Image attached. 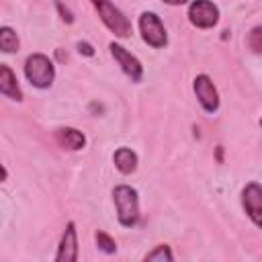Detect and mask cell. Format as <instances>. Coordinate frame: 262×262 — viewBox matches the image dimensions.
Masks as SVG:
<instances>
[{"label": "cell", "instance_id": "6da1fadb", "mask_svg": "<svg viewBox=\"0 0 262 262\" xmlns=\"http://www.w3.org/2000/svg\"><path fill=\"white\" fill-rule=\"evenodd\" d=\"M113 201L117 207V219L123 227H135L139 221V196L129 184H119L113 188Z\"/></svg>", "mask_w": 262, "mask_h": 262}, {"label": "cell", "instance_id": "7a4b0ae2", "mask_svg": "<svg viewBox=\"0 0 262 262\" xmlns=\"http://www.w3.org/2000/svg\"><path fill=\"white\" fill-rule=\"evenodd\" d=\"M25 78L35 88H49L55 80V66L45 53H31L25 59Z\"/></svg>", "mask_w": 262, "mask_h": 262}, {"label": "cell", "instance_id": "3957f363", "mask_svg": "<svg viewBox=\"0 0 262 262\" xmlns=\"http://www.w3.org/2000/svg\"><path fill=\"white\" fill-rule=\"evenodd\" d=\"M94 10L98 12L102 25L115 35V37H129L131 35V23L129 18L111 2V0H90Z\"/></svg>", "mask_w": 262, "mask_h": 262}, {"label": "cell", "instance_id": "277c9868", "mask_svg": "<svg viewBox=\"0 0 262 262\" xmlns=\"http://www.w3.org/2000/svg\"><path fill=\"white\" fill-rule=\"evenodd\" d=\"M139 33H141V39L154 49H162V47L168 45L166 27H164L162 18L156 12L145 10V12L139 14Z\"/></svg>", "mask_w": 262, "mask_h": 262}, {"label": "cell", "instance_id": "5b68a950", "mask_svg": "<svg viewBox=\"0 0 262 262\" xmlns=\"http://www.w3.org/2000/svg\"><path fill=\"white\" fill-rule=\"evenodd\" d=\"M188 20L196 29H213L219 23V8L213 0H192L188 4Z\"/></svg>", "mask_w": 262, "mask_h": 262}, {"label": "cell", "instance_id": "8992f818", "mask_svg": "<svg viewBox=\"0 0 262 262\" xmlns=\"http://www.w3.org/2000/svg\"><path fill=\"white\" fill-rule=\"evenodd\" d=\"M108 49H111V55L115 57V61L119 63V68L123 70V74L131 82H141V78H143V66H141V61L131 51H127L121 43H115L113 41L108 45Z\"/></svg>", "mask_w": 262, "mask_h": 262}, {"label": "cell", "instance_id": "52a82bcc", "mask_svg": "<svg viewBox=\"0 0 262 262\" xmlns=\"http://www.w3.org/2000/svg\"><path fill=\"white\" fill-rule=\"evenodd\" d=\"M192 88H194L196 100H199V104L203 106L205 113H211V115H213V113L219 111V92H217L213 80H211L207 74H199V76L194 78Z\"/></svg>", "mask_w": 262, "mask_h": 262}, {"label": "cell", "instance_id": "ba28073f", "mask_svg": "<svg viewBox=\"0 0 262 262\" xmlns=\"http://www.w3.org/2000/svg\"><path fill=\"white\" fill-rule=\"evenodd\" d=\"M242 205L256 227L262 225V186L260 182H248L242 190Z\"/></svg>", "mask_w": 262, "mask_h": 262}, {"label": "cell", "instance_id": "9c48e42d", "mask_svg": "<svg viewBox=\"0 0 262 262\" xmlns=\"http://www.w3.org/2000/svg\"><path fill=\"white\" fill-rule=\"evenodd\" d=\"M78 260V235H76V223L68 221L59 246H57V254H55V262H76Z\"/></svg>", "mask_w": 262, "mask_h": 262}, {"label": "cell", "instance_id": "30bf717a", "mask_svg": "<svg viewBox=\"0 0 262 262\" xmlns=\"http://www.w3.org/2000/svg\"><path fill=\"white\" fill-rule=\"evenodd\" d=\"M0 94H4L6 98H12V100H23V90H20V84L14 76V72L6 66V63H0Z\"/></svg>", "mask_w": 262, "mask_h": 262}, {"label": "cell", "instance_id": "8fae6325", "mask_svg": "<svg viewBox=\"0 0 262 262\" xmlns=\"http://www.w3.org/2000/svg\"><path fill=\"white\" fill-rule=\"evenodd\" d=\"M55 141L59 143V147L70 149V151H78L86 145V135L74 127H61L55 131Z\"/></svg>", "mask_w": 262, "mask_h": 262}, {"label": "cell", "instance_id": "7c38bea8", "mask_svg": "<svg viewBox=\"0 0 262 262\" xmlns=\"http://www.w3.org/2000/svg\"><path fill=\"white\" fill-rule=\"evenodd\" d=\"M113 162H115V168L121 174H133L137 170V154L131 147H119V149H115Z\"/></svg>", "mask_w": 262, "mask_h": 262}, {"label": "cell", "instance_id": "4fadbf2b", "mask_svg": "<svg viewBox=\"0 0 262 262\" xmlns=\"http://www.w3.org/2000/svg\"><path fill=\"white\" fill-rule=\"evenodd\" d=\"M18 35L12 27H0V51L4 53H16L18 51Z\"/></svg>", "mask_w": 262, "mask_h": 262}, {"label": "cell", "instance_id": "5bb4252c", "mask_svg": "<svg viewBox=\"0 0 262 262\" xmlns=\"http://www.w3.org/2000/svg\"><path fill=\"white\" fill-rule=\"evenodd\" d=\"M143 260H145V262H147V260H158V262H164V260H166V262H172V260H174V254H172L170 246L160 244V246H156L151 252H147Z\"/></svg>", "mask_w": 262, "mask_h": 262}, {"label": "cell", "instance_id": "9a60e30c", "mask_svg": "<svg viewBox=\"0 0 262 262\" xmlns=\"http://www.w3.org/2000/svg\"><path fill=\"white\" fill-rule=\"evenodd\" d=\"M96 246L104 252V254H115L117 252V242L108 235V233H104V231H96Z\"/></svg>", "mask_w": 262, "mask_h": 262}, {"label": "cell", "instance_id": "2e32d148", "mask_svg": "<svg viewBox=\"0 0 262 262\" xmlns=\"http://www.w3.org/2000/svg\"><path fill=\"white\" fill-rule=\"evenodd\" d=\"M260 37H262V29H260V27H254L252 33H250V45H252L254 53H260V49H262V41H260Z\"/></svg>", "mask_w": 262, "mask_h": 262}, {"label": "cell", "instance_id": "e0dca14e", "mask_svg": "<svg viewBox=\"0 0 262 262\" xmlns=\"http://www.w3.org/2000/svg\"><path fill=\"white\" fill-rule=\"evenodd\" d=\"M78 51L82 53V55H88V57H92L94 55V47L90 45V43H86V41H78Z\"/></svg>", "mask_w": 262, "mask_h": 262}, {"label": "cell", "instance_id": "ac0fdd59", "mask_svg": "<svg viewBox=\"0 0 262 262\" xmlns=\"http://www.w3.org/2000/svg\"><path fill=\"white\" fill-rule=\"evenodd\" d=\"M57 10H59V14H61V18H63L66 23H74V16H72V12H70L68 8H63V4H61V2H57Z\"/></svg>", "mask_w": 262, "mask_h": 262}, {"label": "cell", "instance_id": "d6986e66", "mask_svg": "<svg viewBox=\"0 0 262 262\" xmlns=\"http://www.w3.org/2000/svg\"><path fill=\"white\" fill-rule=\"evenodd\" d=\"M164 4H168V6H182V4H186L188 0H162Z\"/></svg>", "mask_w": 262, "mask_h": 262}, {"label": "cell", "instance_id": "ffe728a7", "mask_svg": "<svg viewBox=\"0 0 262 262\" xmlns=\"http://www.w3.org/2000/svg\"><path fill=\"white\" fill-rule=\"evenodd\" d=\"M6 178H8V170H6V168L0 164V182H4Z\"/></svg>", "mask_w": 262, "mask_h": 262}]
</instances>
